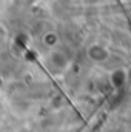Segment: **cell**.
Segmentation results:
<instances>
[{
  "label": "cell",
  "mask_w": 131,
  "mask_h": 132,
  "mask_svg": "<svg viewBox=\"0 0 131 132\" xmlns=\"http://www.w3.org/2000/svg\"><path fill=\"white\" fill-rule=\"evenodd\" d=\"M6 37H8V31H6V28L0 23V45L6 40Z\"/></svg>",
  "instance_id": "6da1fadb"
}]
</instances>
